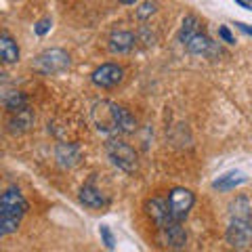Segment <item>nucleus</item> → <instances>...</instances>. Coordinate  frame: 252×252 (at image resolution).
Listing matches in <instances>:
<instances>
[{
  "label": "nucleus",
  "mask_w": 252,
  "mask_h": 252,
  "mask_svg": "<svg viewBox=\"0 0 252 252\" xmlns=\"http://www.w3.org/2000/svg\"><path fill=\"white\" fill-rule=\"evenodd\" d=\"M93 122L97 126L99 132L107 137L118 135H130L137 128V122L128 109L112 103V101H99L93 105Z\"/></svg>",
  "instance_id": "obj_1"
},
{
  "label": "nucleus",
  "mask_w": 252,
  "mask_h": 252,
  "mask_svg": "<svg viewBox=\"0 0 252 252\" xmlns=\"http://www.w3.org/2000/svg\"><path fill=\"white\" fill-rule=\"evenodd\" d=\"M250 202L246 198H238L229 206V227H227V244L231 248H248L252 242V212H250Z\"/></svg>",
  "instance_id": "obj_2"
},
{
  "label": "nucleus",
  "mask_w": 252,
  "mask_h": 252,
  "mask_svg": "<svg viewBox=\"0 0 252 252\" xmlns=\"http://www.w3.org/2000/svg\"><path fill=\"white\" fill-rule=\"evenodd\" d=\"M28 212V202L17 187H9L0 198V235L6 238L17 231L23 215Z\"/></svg>",
  "instance_id": "obj_3"
},
{
  "label": "nucleus",
  "mask_w": 252,
  "mask_h": 252,
  "mask_svg": "<svg viewBox=\"0 0 252 252\" xmlns=\"http://www.w3.org/2000/svg\"><path fill=\"white\" fill-rule=\"evenodd\" d=\"M107 158L112 160L114 166H118L124 172H135L137 170V154L128 143H124L118 137H112L107 141Z\"/></svg>",
  "instance_id": "obj_4"
},
{
  "label": "nucleus",
  "mask_w": 252,
  "mask_h": 252,
  "mask_svg": "<svg viewBox=\"0 0 252 252\" xmlns=\"http://www.w3.org/2000/svg\"><path fill=\"white\" fill-rule=\"evenodd\" d=\"M65 67H69V55L61 49H49L34 59V69L44 74V76L59 74Z\"/></svg>",
  "instance_id": "obj_5"
},
{
  "label": "nucleus",
  "mask_w": 252,
  "mask_h": 252,
  "mask_svg": "<svg viewBox=\"0 0 252 252\" xmlns=\"http://www.w3.org/2000/svg\"><path fill=\"white\" fill-rule=\"evenodd\" d=\"M193 202H195V198L189 189H185V187L172 189L168 193V210H170L172 220H181V223H183L189 215V210L193 206Z\"/></svg>",
  "instance_id": "obj_6"
},
{
  "label": "nucleus",
  "mask_w": 252,
  "mask_h": 252,
  "mask_svg": "<svg viewBox=\"0 0 252 252\" xmlns=\"http://www.w3.org/2000/svg\"><path fill=\"white\" fill-rule=\"evenodd\" d=\"M160 240L166 248H172V250L185 248L187 233L183 229V225H181V220H170V223L160 227Z\"/></svg>",
  "instance_id": "obj_7"
},
{
  "label": "nucleus",
  "mask_w": 252,
  "mask_h": 252,
  "mask_svg": "<svg viewBox=\"0 0 252 252\" xmlns=\"http://www.w3.org/2000/svg\"><path fill=\"white\" fill-rule=\"evenodd\" d=\"M91 80L93 84L101 86V89H112V86L120 84L122 80V67H118L116 63H103V65L93 72Z\"/></svg>",
  "instance_id": "obj_8"
},
{
  "label": "nucleus",
  "mask_w": 252,
  "mask_h": 252,
  "mask_svg": "<svg viewBox=\"0 0 252 252\" xmlns=\"http://www.w3.org/2000/svg\"><path fill=\"white\" fill-rule=\"evenodd\" d=\"M147 215L154 219V223L158 225V229L164 227L166 223H170L172 217H170V210H168V200L164 198H154L147 202Z\"/></svg>",
  "instance_id": "obj_9"
},
{
  "label": "nucleus",
  "mask_w": 252,
  "mask_h": 252,
  "mask_svg": "<svg viewBox=\"0 0 252 252\" xmlns=\"http://www.w3.org/2000/svg\"><path fill=\"white\" fill-rule=\"evenodd\" d=\"M135 42H137V38H135V34H130V32H114V34L109 36V51L116 55L130 53L135 49Z\"/></svg>",
  "instance_id": "obj_10"
},
{
  "label": "nucleus",
  "mask_w": 252,
  "mask_h": 252,
  "mask_svg": "<svg viewBox=\"0 0 252 252\" xmlns=\"http://www.w3.org/2000/svg\"><path fill=\"white\" fill-rule=\"evenodd\" d=\"M57 162L61 164L63 168H74L78 162H80V149H78L74 143H61L57 145Z\"/></svg>",
  "instance_id": "obj_11"
},
{
  "label": "nucleus",
  "mask_w": 252,
  "mask_h": 252,
  "mask_svg": "<svg viewBox=\"0 0 252 252\" xmlns=\"http://www.w3.org/2000/svg\"><path fill=\"white\" fill-rule=\"evenodd\" d=\"M32 124H34V114H32L30 107L21 109V112H13L9 118V130L11 132H23V130H28Z\"/></svg>",
  "instance_id": "obj_12"
},
{
  "label": "nucleus",
  "mask_w": 252,
  "mask_h": 252,
  "mask_svg": "<svg viewBox=\"0 0 252 252\" xmlns=\"http://www.w3.org/2000/svg\"><path fill=\"white\" fill-rule=\"evenodd\" d=\"M80 202L84 204V206H89V208H101L105 204V198L93 183H86L80 189Z\"/></svg>",
  "instance_id": "obj_13"
},
{
  "label": "nucleus",
  "mask_w": 252,
  "mask_h": 252,
  "mask_svg": "<svg viewBox=\"0 0 252 252\" xmlns=\"http://www.w3.org/2000/svg\"><path fill=\"white\" fill-rule=\"evenodd\" d=\"M0 57H2L4 63L19 61V46L6 32H2V36H0Z\"/></svg>",
  "instance_id": "obj_14"
},
{
  "label": "nucleus",
  "mask_w": 252,
  "mask_h": 252,
  "mask_svg": "<svg viewBox=\"0 0 252 252\" xmlns=\"http://www.w3.org/2000/svg\"><path fill=\"white\" fill-rule=\"evenodd\" d=\"M183 46H185L189 53H193V55H204V53H208V51L212 49V42H210V38H208L206 34L198 32V34L189 38V40H187Z\"/></svg>",
  "instance_id": "obj_15"
},
{
  "label": "nucleus",
  "mask_w": 252,
  "mask_h": 252,
  "mask_svg": "<svg viewBox=\"0 0 252 252\" xmlns=\"http://www.w3.org/2000/svg\"><path fill=\"white\" fill-rule=\"evenodd\" d=\"M246 183V177L242 172H227V175L219 177V181H215V189H220V191H229V189H235L238 185Z\"/></svg>",
  "instance_id": "obj_16"
},
{
  "label": "nucleus",
  "mask_w": 252,
  "mask_h": 252,
  "mask_svg": "<svg viewBox=\"0 0 252 252\" xmlns=\"http://www.w3.org/2000/svg\"><path fill=\"white\" fill-rule=\"evenodd\" d=\"M2 101H4V107L9 109V114H13V112H21V109L30 107V105H28V97H26L23 93H19V91L6 93Z\"/></svg>",
  "instance_id": "obj_17"
},
{
  "label": "nucleus",
  "mask_w": 252,
  "mask_h": 252,
  "mask_svg": "<svg viewBox=\"0 0 252 252\" xmlns=\"http://www.w3.org/2000/svg\"><path fill=\"white\" fill-rule=\"evenodd\" d=\"M200 32V23H198V17L195 15H187V17L183 19V26H181V34H179V38H181V42H187L191 36H195Z\"/></svg>",
  "instance_id": "obj_18"
},
{
  "label": "nucleus",
  "mask_w": 252,
  "mask_h": 252,
  "mask_svg": "<svg viewBox=\"0 0 252 252\" xmlns=\"http://www.w3.org/2000/svg\"><path fill=\"white\" fill-rule=\"evenodd\" d=\"M156 11H158V2H156V0H145V2L137 9V17L139 19H147V17H152Z\"/></svg>",
  "instance_id": "obj_19"
},
{
  "label": "nucleus",
  "mask_w": 252,
  "mask_h": 252,
  "mask_svg": "<svg viewBox=\"0 0 252 252\" xmlns=\"http://www.w3.org/2000/svg\"><path fill=\"white\" fill-rule=\"evenodd\" d=\"M101 238H103V244H105L109 250L114 248V244H116L114 242V233H112V229H109L107 225H101Z\"/></svg>",
  "instance_id": "obj_20"
},
{
  "label": "nucleus",
  "mask_w": 252,
  "mask_h": 252,
  "mask_svg": "<svg viewBox=\"0 0 252 252\" xmlns=\"http://www.w3.org/2000/svg\"><path fill=\"white\" fill-rule=\"evenodd\" d=\"M51 26H53V21H51L49 17H46V19H40V21H38L36 26H34V32H36L38 36H44L46 32L51 30Z\"/></svg>",
  "instance_id": "obj_21"
},
{
  "label": "nucleus",
  "mask_w": 252,
  "mask_h": 252,
  "mask_svg": "<svg viewBox=\"0 0 252 252\" xmlns=\"http://www.w3.org/2000/svg\"><path fill=\"white\" fill-rule=\"evenodd\" d=\"M219 34H220V38H223L225 42H229V44H233V42H235V38L231 36V32L227 30V28H220V30H219Z\"/></svg>",
  "instance_id": "obj_22"
},
{
  "label": "nucleus",
  "mask_w": 252,
  "mask_h": 252,
  "mask_svg": "<svg viewBox=\"0 0 252 252\" xmlns=\"http://www.w3.org/2000/svg\"><path fill=\"white\" fill-rule=\"evenodd\" d=\"M238 28H240L242 32H246L248 36H252V28H250V26H246V23H238Z\"/></svg>",
  "instance_id": "obj_23"
},
{
  "label": "nucleus",
  "mask_w": 252,
  "mask_h": 252,
  "mask_svg": "<svg viewBox=\"0 0 252 252\" xmlns=\"http://www.w3.org/2000/svg\"><path fill=\"white\" fill-rule=\"evenodd\" d=\"M235 2H238V4L242 6V9H250V4L246 2V0H235Z\"/></svg>",
  "instance_id": "obj_24"
},
{
  "label": "nucleus",
  "mask_w": 252,
  "mask_h": 252,
  "mask_svg": "<svg viewBox=\"0 0 252 252\" xmlns=\"http://www.w3.org/2000/svg\"><path fill=\"white\" fill-rule=\"evenodd\" d=\"M120 2H122V4H135L137 0H120Z\"/></svg>",
  "instance_id": "obj_25"
}]
</instances>
